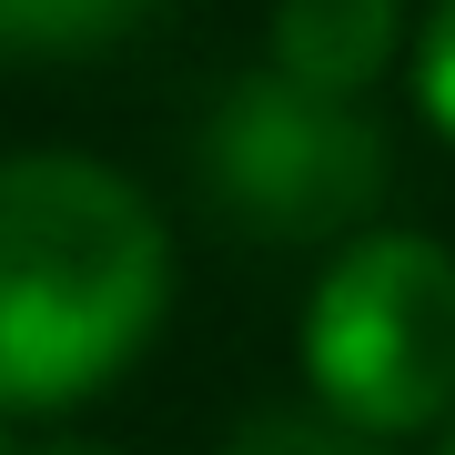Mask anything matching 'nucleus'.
<instances>
[{
	"label": "nucleus",
	"mask_w": 455,
	"mask_h": 455,
	"mask_svg": "<svg viewBox=\"0 0 455 455\" xmlns=\"http://www.w3.org/2000/svg\"><path fill=\"white\" fill-rule=\"evenodd\" d=\"M172 304V233L112 163H0V415H61L152 344Z\"/></svg>",
	"instance_id": "obj_1"
},
{
	"label": "nucleus",
	"mask_w": 455,
	"mask_h": 455,
	"mask_svg": "<svg viewBox=\"0 0 455 455\" xmlns=\"http://www.w3.org/2000/svg\"><path fill=\"white\" fill-rule=\"evenodd\" d=\"M304 385L355 435L395 445L455 415V253L425 233H355L304 304Z\"/></svg>",
	"instance_id": "obj_2"
},
{
	"label": "nucleus",
	"mask_w": 455,
	"mask_h": 455,
	"mask_svg": "<svg viewBox=\"0 0 455 455\" xmlns=\"http://www.w3.org/2000/svg\"><path fill=\"white\" fill-rule=\"evenodd\" d=\"M203 182L263 243H324L355 233L385 203V132L355 101H324L283 71H253L212 101L203 132Z\"/></svg>",
	"instance_id": "obj_3"
},
{
	"label": "nucleus",
	"mask_w": 455,
	"mask_h": 455,
	"mask_svg": "<svg viewBox=\"0 0 455 455\" xmlns=\"http://www.w3.org/2000/svg\"><path fill=\"white\" fill-rule=\"evenodd\" d=\"M395 41H405L395 0H274V71L324 101H355L364 82H385Z\"/></svg>",
	"instance_id": "obj_4"
},
{
	"label": "nucleus",
	"mask_w": 455,
	"mask_h": 455,
	"mask_svg": "<svg viewBox=\"0 0 455 455\" xmlns=\"http://www.w3.org/2000/svg\"><path fill=\"white\" fill-rule=\"evenodd\" d=\"M152 0H0V51L41 61V51H92V41H122Z\"/></svg>",
	"instance_id": "obj_5"
},
{
	"label": "nucleus",
	"mask_w": 455,
	"mask_h": 455,
	"mask_svg": "<svg viewBox=\"0 0 455 455\" xmlns=\"http://www.w3.org/2000/svg\"><path fill=\"white\" fill-rule=\"evenodd\" d=\"M223 455H385V445L355 435V425H334V415H253Z\"/></svg>",
	"instance_id": "obj_6"
},
{
	"label": "nucleus",
	"mask_w": 455,
	"mask_h": 455,
	"mask_svg": "<svg viewBox=\"0 0 455 455\" xmlns=\"http://www.w3.org/2000/svg\"><path fill=\"white\" fill-rule=\"evenodd\" d=\"M415 101H425V122L455 142V0H435V20L415 31Z\"/></svg>",
	"instance_id": "obj_7"
},
{
	"label": "nucleus",
	"mask_w": 455,
	"mask_h": 455,
	"mask_svg": "<svg viewBox=\"0 0 455 455\" xmlns=\"http://www.w3.org/2000/svg\"><path fill=\"white\" fill-rule=\"evenodd\" d=\"M41 455H112V445H41Z\"/></svg>",
	"instance_id": "obj_8"
},
{
	"label": "nucleus",
	"mask_w": 455,
	"mask_h": 455,
	"mask_svg": "<svg viewBox=\"0 0 455 455\" xmlns=\"http://www.w3.org/2000/svg\"><path fill=\"white\" fill-rule=\"evenodd\" d=\"M435 455H455V415H445V445H435Z\"/></svg>",
	"instance_id": "obj_9"
},
{
	"label": "nucleus",
	"mask_w": 455,
	"mask_h": 455,
	"mask_svg": "<svg viewBox=\"0 0 455 455\" xmlns=\"http://www.w3.org/2000/svg\"><path fill=\"white\" fill-rule=\"evenodd\" d=\"M0 455H11V415H0Z\"/></svg>",
	"instance_id": "obj_10"
}]
</instances>
